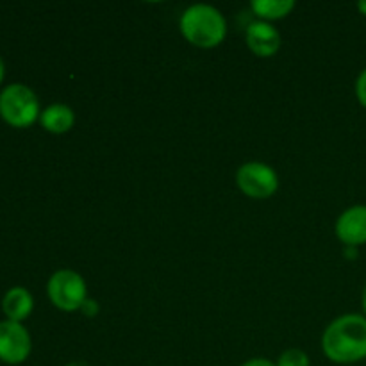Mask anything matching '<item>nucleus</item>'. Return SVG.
Listing matches in <instances>:
<instances>
[{
	"instance_id": "nucleus-1",
	"label": "nucleus",
	"mask_w": 366,
	"mask_h": 366,
	"mask_svg": "<svg viewBox=\"0 0 366 366\" xmlns=\"http://www.w3.org/2000/svg\"><path fill=\"white\" fill-rule=\"evenodd\" d=\"M322 350L332 363L350 365L366 357V317L343 315L322 336Z\"/></svg>"
},
{
	"instance_id": "nucleus-7",
	"label": "nucleus",
	"mask_w": 366,
	"mask_h": 366,
	"mask_svg": "<svg viewBox=\"0 0 366 366\" xmlns=\"http://www.w3.org/2000/svg\"><path fill=\"white\" fill-rule=\"evenodd\" d=\"M336 236L345 247H361L366 243V206L349 207L336 222Z\"/></svg>"
},
{
	"instance_id": "nucleus-13",
	"label": "nucleus",
	"mask_w": 366,
	"mask_h": 366,
	"mask_svg": "<svg viewBox=\"0 0 366 366\" xmlns=\"http://www.w3.org/2000/svg\"><path fill=\"white\" fill-rule=\"evenodd\" d=\"M356 97L360 100V104L366 107V68L360 74L356 81Z\"/></svg>"
},
{
	"instance_id": "nucleus-12",
	"label": "nucleus",
	"mask_w": 366,
	"mask_h": 366,
	"mask_svg": "<svg viewBox=\"0 0 366 366\" xmlns=\"http://www.w3.org/2000/svg\"><path fill=\"white\" fill-rule=\"evenodd\" d=\"M277 366H310V357L304 350L290 349L281 354Z\"/></svg>"
},
{
	"instance_id": "nucleus-11",
	"label": "nucleus",
	"mask_w": 366,
	"mask_h": 366,
	"mask_svg": "<svg viewBox=\"0 0 366 366\" xmlns=\"http://www.w3.org/2000/svg\"><path fill=\"white\" fill-rule=\"evenodd\" d=\"M293 7H295L293 0H254L252 2V11L263 21L288 16Z\"/></svg>"
},
{
	"instance_id": "nucleus-3",
	"label": "nucleus",
	"mask_w": 366,
	"mask_h": 366,
	"mask_svg": "<svg viewBox=\"0 0 366 366\" xmlns=\"http://www.w3.org/2000/svg\"><path fill=\"white\" fill-rule=\"evenodd\" d=\"M0 114L14 127H27L39 118V102L29 86L13 82L0 92Z\"/></svg>"
},
{
	"instance_id": "nucleus-15",
	"label": "nucleus",
	"mask_w": 366,
	"mask_h": 366,
	"mask_svg": "<svg viewBox=\"0 0 366 366\" xmlns=\"http://www.w3.org/2000/svg\"><path fill=\"white\" fill-rule=\"evenodd\" d=\"M345 256L349 259H356L357 257V247H345Z\"/></svg>"
},
{
	"instance_id": "nucleus-8",
	"label": "nucleus",
	"mask_w": 366,
	"mask_h": 366,
	"mask_svg": "<svg viewBox=\"0 0 366 366\" xmlns=\"http://www.w3.org/2000/svg\"><path fill=\"white\" fill-rule=\"evenodd\" d=\"M247 45L256 56L272 57L281 49V34L270 21H254L247 29Z\"/></svg>"
},
{
	"instance_id": "nucleus-9",
	"label": "nucleus",
	"mask_w": 366,
	"mask_h": 366,
	"mask_svg": "<svg viewBox=\"0 0 366 366\" xmlns=\"http://www.w3.org/2000/svg\"><path fill=\"white\" fill-rule=\"evenodd\" d=\"M32 307H34V300L32 295L21 286H13L7 290L6 295L2 299V310L6 313L7 320L21 322L31 315Z\"/></svg>"
},
{
	"instance_id": "nucleus-5",
	"label": "nucleus",
	"mask_w": 366,
	"mask_h": 366,
	"mask_svg": "<svg viewBox=\"0 0 366 366\" xmlns=\"http://www.w3.org/2000/svg\"><path fill=\"white\" fill-rule=\"evenodd\" d=\"M236 184L250 199L263 200L274 195L279 188V177L272 167L264 163H245L238 168Z\"/></svg>"
},
{
	"instance_id": "nucleus-10",
	"label": "nucleus",
	"mask_w": 366,
	"mask_h": 366,
	"mask_svg": "<svg viewBox=\"0 0 366 366\" xmlns=\"http://www.w3.org/2000/svg\"><path fill=\"white\" fill-rule=\"evenodd\" d=\"M39 122H41L43 129L54 134H63V132L70 131L74 127L75 114L64 104H52V106L45 107L39 114Z\"/></svg>"
},
{
	"instance_id": "nucleus-6",
	"label": "nucleus",
	"mask_w": 366,
	"mask_h": 366,
	"mask_svg": "<svg viewBox=\"0 0 366 366\" xmlns=\"http://www.w3.org/2000/svg\"><path fill=\"white\" fill-rule=\"evenodd\" d=\"M31 354V336L20 322H0V360L18 365Z\"/></svg>"
},
{
	"instance_id": "nucleus-16",
	"label": "nucleus",
	"mask_w": 366,
	"mask_h": 366,
	"mask_svg": "<svg viewBox=\"0 0 366 366\" xmlns=\"http://www.w3.org/2000/svg\"><path fill=\"white\" fill-rule=\"evenodd\" d=\"M357 9H360L361 14H365V16H366V0H363V2L357 4Z\"/></svg>"
},
{
	"instance_id": "nucleus-2",
	"label": "nucleus",
	"mask_w": 366,
	"mask_h": 366,
	"mask_svg": "<svg viewBox=\"0 0 366 366\" xmlns=\"http://www.w3.org/2000/svg\"><path fill=\"white\" fill-rule=\"evenodd\" d=\"M181 32L192 45L200 49H213L225 39L227 24L217 7L195 4L181 16Z\"/></svg>"
},
{
	"instance_id": "nucleus-18",
	"label": "nucleus",
	"mask_w": 366,
	"mask_h": 366,
	"mask_svg": "<svg viewBox=\"0 0 366 366\" xmlns=\"http://www.w3.org/2000/svg\"><path fill=\"white\" fill-rule=\"evenodd\" d=\"M361 304H363V311H365V317H366V286L363 290V299H361Z\"/></svg>"
},
{
	"instance_id": "nucleus-17",
	"label": "nucleus",
	"mask_w": 366,
	"mask_h": 366,
	"mask_svg": "<svg viewBox=\"0 0 366 366\" xmlns=\"http://www.w3.org/2000/svg\"><path fill=\"white\" fill-rule=\"evenodd\" d=\"M4 71H6V66H4V61H2V57H0V82H2V79H4Z\"/></svg>"
},
{
	"instance_id": "nucleus-14",
	"label": "nucleus",
	"mask_w": 366,
	"mask_h": 366,
	"mask_svg": "<svg viewBox=\"0 0 366 366\" xmlns=\"http://www.w3.org/2000/svg\"><path fill=\"white\" fill-rule=\"evenodd\" d=\"M242 366H277V365H274L268 360H263V357H256V360L247 361V363H243Z\"/></svg>"
},
{
	"instance_id": "nucleus-4",
	"label": "nucleus",
	"mask_w": 366,
	"mask_h": 366,
	"mask_svg": "<svg viewBox=\"0 0 366 366\" xmlns=\"http://www.w3.org/2000/svg\"><path fill=\"white\" fill-rule=\"evenodd\" d=\"M46 292L54 306L63 311L81 310L88 297L84 279L74 270H57L52 274L46 285Z\"/></svg>"
}]
</instances>
